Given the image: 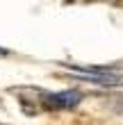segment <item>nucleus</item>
Returning <instances> with one entry per match:
<instances>
[{"label": "nucleus", "mask_w": 123, "mask_h": 125, "mask_svg": "<svg viewBox=\"0 0 123 125\" xmlns=\"http://www.w3.org/2000/svg\"><path fill=\"white\" fill-rule=\"evenodd\" d=\"M66 71L78 80L98 84V86H121L123 75L114 73L112 68H103V66H66Z\"/></svg>", "instance_id": "f257e3e1"}, {"label": "nucleus", "mask_w": 123, "mask_h": 125, "mask_svg": "<svg viewBox=\"0 0 123 125\" xmlns=\"http://www.w3.org/2000/svg\"><path fill=\"white\" fill-rule=\"evenodd\" d=\"M82 102V93L66 89V91H57V93H46L43 95V105L48 109H73Z\"/></svg>", "instance_id": "f03ea898"}, {"label": "nucleus", "mask_w": 123, "mask_h": 125, "mask_svg": "<svg viewBox=\"0 0 123 125\" xmlns=\"http://www.w3.org/2000/svg\"><path fill=\"white\" fill-rule=\"evenodd\" d=\"M0 52H5V50H2V48H0Z\"/></svg>", "instance_id": "7ed1b4c3"}]
</instances>
